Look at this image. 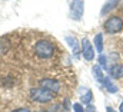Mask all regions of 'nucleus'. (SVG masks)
<instances>
[{
	"label": "nucleus",
	"mask_w": 123,
	"mask_h": 112,
	"mask_svg": "<svg viewBox=\"0 0 123 112\" xmlns=\"http://www.w3.org/2000/svg\"><path fill=\"white\" fill-rule=\"evenodd\" d=\"M34 53H36L37 57H40V59H50L52 56L55 55V45L50 40L42 39V40H39L36 43Z\"/></svg>",
	"instance_id": "obj_1"
},
{
	"label": "nucleus",
	"mask_w": 123,
	"mask_h": 112,
	"mask_svg": "<svg viewBox=\"0 0 123 112\" xmlns=\"http://www.w3.org/2000/svg\"><path fill=\"white\" fill-rule=\"evenodd\" d=\"M55 95L53 92L39 86V88H31L30 89V99L34 101V102H39V104H47L50 101L55 99Z\"/></svg>",
	"instance_id": "obj_2"
},
{
	"label": "nucleus",
	"mask_w": 123,
	"mask_h": 112,
	"mask_svg": "<svg viewBox=\"0 0 123 112\" xmlns=\"http://www.w3.org/2000/svg\"><path fill=\"white\" fill-rule=\"evenodd\" d=\"M103 29L107 35H115L123 30V19L120 16H110L109 19H106Z\"/></svg>",
	"instance_id": "obj_3"
},
{
	"label": "nucleus",
	"mask_w": 123,
	"mask_h": 112,
	"mask_svg": "<svg viewBox=\"0 0 123 112\" xmlns=\"http://www.w3.org/2000/svg\"><path fill=\"white\" fill-rule=\"evenodd\" d=\"M69 12H70V17L73 20L79 22L85 13V0H72Z\"/></svg>",
	"instance_id": "obj_4"
},
{
	"label": "nucleus",
	"mask_w": 123,
	"mask_h": 112,
	"mask_svg": "<svg viewBox=\"0 0 123 112\" xmlns=\"http://www.w3.org/2000/svg\"><path fill=\"white\" fill-rule=\"evenodd\" d=\"M82 55L86 60H93L94 59V49H93V45L90 43V40L87 37H85L82 40Z\"/></svg>",
	"instance_id": "obj_5"
},
{
	"label": "nucleus",
	"mask_w": 123,
	"mask_h": 112,
	"mask_svg": "<svg viewBox=\"0 0 123 112\" xmlns=\"http://www.w3.org/2000/svg\"><path fill=\"white\" fill-rule=\"evenodd\" d=\"M40 86L44 88V89H47V91H50V92H53V93H59L60 92V84L56 79L44 78V79L40 81Z\"/></svg>",
	"instance_id": "obj_6"
},
{
	"label": "nucleus",
	"mask_w": 123,
	"mask_h": 112,
	"mask_svg": "<svg viewBox=\"0 0 123 112\" xmlns=\"http://www.w3.org/2000/svg\"><path fill=\"white\" fill-rule=\"evenodd\" d=\"M109 75H110L112 79L123 78V65L122 63H115L112 68H109Z\"/></svg>",
	"instance_id": "obj_7"
},
{
	"label": "nucleus",
	"mask_w": 123,
	"mask_h": 112,
	"mask_svg": "<svg viewBox=\"0 0 123 112\" xmlns=\"http://www.w3.org/2000/svg\"><path fill=\"white\" fill-rule=\"evenodd\" d=\"M119 6V0H107L105 4H103V7H102V10H100V14L102 16H105V14H109L112 10H115L116 7Z\"/></svg>",
	"instance_id": "obj_8"
},
{
	"label": "nucleus",
	"mask_w": 123,
	"mask_h": 112,
	"mask_svg": "<svg viewBox=\"0 0 123 112\" xmlns=\"http://www.w3.org/2000/svg\"><path fill=\"white\" fill-rule=\"evenodd\" d=\"M66 42H67V45L72 48L73 56H74V57H79V53H80V49H79V42H77L73 36H67V37H66Z\"/></svg>",
	"instance_id": "obj_9"
},
{
	"label": "nucleus",
	"mask_w": 123,
	"mask_h": 112,
	"mask_svg": "<svg viewBox=\"0 0 123 112\" xmlns=\"http://www.w3.org/2000/svg\"><path fill=\"white\" fill-rule=\"evenodd\" d=\"M103 85H105L106 91H107V92H110V93H116V92L119 91V88H117L116 85L112 82V78H109V76H106V78H105V81H103Z\"/></svg>",
	"instance_id": "obj_10"
},
{
	"label": "nucleus",
	"mask_w": 123,
	"mask_h": 112,
	"mask_svg": "<svg viewBox=\"0 0 123 112\" xmlns=\"http://www.w3.org/2000/svg\"><path fill=\"white\" fill-rule=\"evenodd\" d=\"M93 99V92L90 89H85L83 91V93L80 95V104H85V105H90V102H92Z\"/></svg>",
	"instance_id": "obj_11"
},
{
	"label": "nucleus",
	"mask_w": 123,
	"mask_h": 112,
	"mask_svg": "<svg viewBox=\"0 0 123 112\" xmlns=\"http://www.w3.org/2000/svg\"><path fill=\"white\" fill-rule=\"evenodd\" d=\"M93 72V76H94V79L97 81V82H100V84H103V81H105V76H103V70H102V68L99 66V65H94L92 69Z\"/></svg>",
	"instance_id": "obj_12"
},
{
	"label": "nucleus",
	"mask_w": 123,
	"mask_h": 112,
	"mask_svg": "<svg viewBox=\"0 0 123 112\" xmlns=\"http://www.w3.org/2000/svg\"><path fill=\"white\" fill-rule=\"evenodd\" d=\"M94 46H96V50L99 52V53H102L103 52V35L102 33H97L96 36H94Z\"/></svg>",
	"instance_id": "obj_13"
},
{
	"label": "nucleus",
	"mask_w": 123,
	"mask_h": 112,
	"mask_svg": "<svg viewBox=\"0 0 123 112\" xmlns=\"http://www.w3.org/2000/svg\"><path fill=\"white\" fill-rule=\"evenodd\" d=\"M10 49V43L6 37H0V55L6 53L7 50Z\"/></svg>",
	"instance_id": "obj_14"
},
{
	"label": "nucleus",
	"mask_w": 123,
	"mask_h": 112,
	"mask_svg": "<svg viewBox=\"0 0 123 112\" xmlns=\"http://www.w3.org/2000/svg\"><path fill=\"white\" fill-rule=\"evenodd\" d=\"M46 112H67L64 109V106L62 105V104H55V105H52L50 108H47Z\"/></svg>",
	"instance_id": "obj_15"
},
{
	"label": "nucleus",
	"mask_w": 123,
	"mask_h": 112,
	"mask_svg": "<svg viewBox=\"0 0 123 112\" xmlns=\"http://www.w3.org/2000/svg\"><path fill=\"white\" fill-rule=\"evenodd\" d=\"M73 111L74 112H86V109L83 108V105L80 102H76V104H73Z\"/></svg>",
	"instance_id": "obj_16"
},
{
	"label": "nucleus",
	"mask_w": 123,
	"mask_h": 112,
	"mask_svg": "<svg viewBox=\"0 0 123 112\" xmlns=\"http://www.w3.org/2000/svg\"><path fill=\"white\" fill-rule=\"evenodd\" d=\"M106 65H107V59L105 57V55H100L99 56V66L106 69Z\"/></svg>",
	"instance_id": "obj_17"
},
{
	"label": "nucleus",
	"mask_w": 123,
	"mask_h": 112,
	"mask_svg": "<svg viewBox=\"0 0 123 112\" xmlns=\"http://www.w3.org/2000/svg\"><path fill=\"white\" fill-rule=\"evenodd\" d=\"M86 112H97V111H96V108H94L93 105H87V108H86Z\"/></svg>",
	"instance_id": "obj_18"
},
{
	"label": "nucleus",
	"mask_w": 123,
	"mask_h": 112,
	"mask_svg": "<svg viewBox=\"0 0 123 112\" xmlns=\"http://www.w3.org/2000/svg\"><path fill=\"white\" fill-rule=\"evenodd\" d=\"M13 112H30L27 108H17V109H14Z\"/></svg>",
	"instance_id": "obj_19"
},
{
	"label": "nucleus",
	"mask_w": 123,
	"mask_h": 112,
	"mask_svg": "<svg viewBox=\"0 0 123 112\" xmlns=\"http://www.w3.org/2000/svg\"><path fill=\"white\" fill-rule=\"evenodd\" d=\"M106 112H117V111H116V109H113L112 106H107V108H106Z\"/></svg>",
	"instance_id": "obj_20"
},
{
	"label": "nucleus",
	"mask_w": 123,
	"mask_h": 112,
	"mask_svg": "<svg viewBox=\"0 0 123 112\" xmlns=\"http://www.w3.org/2000/svg\"><path fill=\"white\" fill-rule=\"evenodd\" d=\"M119 6H120V9H123V0H119Z\"/></svg>",
	"instance_id": "obj_21"
},
{
	"label": "nucleus",
	"mask_w": 123,
	"mask_h": 112,
	"mask_svg": "<svg viewBox=\"0 0 123 112\" xmlns=\"http://www.w3.org/2000/svg\"><path fill=\"white\" fill-rule=\"evenodd\" d=\"M119 111H120V112H123V102L120 104V106H119Z\"/></svg>",
	"instance_id": "obj_22"
},
{
	"label": "nucleus",
	"mask_w": 123,
	"mask_h": 112,
	"mask_svg": "<svg viewBox=\"0 0 123 112\" xmlns=\"http://www.w3.org/2000/svg\"><path fill=\"white\" fill-rule=\"evenodd\" d=\"M36 112H46L44 109H39V111H36Z\"/></svg>",
	"instance_id": "obj_23"
}]
</instances>
